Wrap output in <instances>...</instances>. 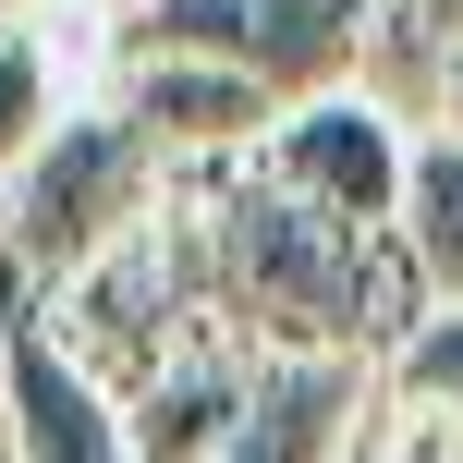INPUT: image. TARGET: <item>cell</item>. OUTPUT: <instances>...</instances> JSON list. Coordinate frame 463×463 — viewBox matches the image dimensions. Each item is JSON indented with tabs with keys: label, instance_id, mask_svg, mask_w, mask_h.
Masks as SVG:
<instances>
[{
	"label": "cell",
	"instance_id": "cell-7",
	"mask_svg": "<svg viewBox=\"0 0 463 463\" xmlns=\"http://www.w3.org/2000/svg\"><path fill=\"white\" fill-rule=\"evenodd\" d=\"M402 256H415L427 305H463V135H415V184H402Z\"/></svg>",
	"mask_w": 463,
	"mask_h": 463
},
{
	"label": "cell",
	"instance_id": "cell-13",
	"mask_svg": "<svg viewBox=\"0 0 463 463\" xmlns=\"http://www.w3.org/2000/svg\"><path fill=\"white\" fill-rule=\"evenodd\" d=\"M0 305H13V293H0Z\"/></svg>",
	"mask_w": 463,
	"mask_h": 463
},
{
	"label": "cell",
	"instance_id": "cell-2",
	"mask_svg": "<svg viewBox=\"0 0 463 463\" xmlns=\"http://www.w3.org/2000/svg\"><path fill=\"white\" fill-rule=\"evenodd\" d=\"M159 195H171V146L146 135L122 98H73V110L24 146V171L0 184V280H13L24 305H61Z\"/></svg>",
	"mask_w": 463,
	"mask_h": 463
},
{
	"label": "cell",
	"instance_id": "cell-6",
	"mask_svg": "<svg viewBox=\"0 0 463 463\" xmlns=\"http://www.w3.org/2000/svg\"><path fill=\"white\" fill-rule=\"evenodd\" d=\"M366 354H305V366L269 378V402L244 415V439H220L208 463H342L354 427H366Z\"/></svg>",
	"mask_w": 463,
	"mask_h": 463
},
{
	"label": "cell",
	"instance_id": "cell-11",
	"mask_svg": "<svg viewBox=\"0 0 463 463\" xmlns=\"http://www.w3.org/2000/svg\"><path fill=\"white\" fill-rule=\"evenodd\" d=\"M342 463H378V439H366V427H354V451H342Z\"/></svg>",
	"mask_w": 463,
	"mask_h": 463
},
{
	"label": "cell",
	"instance_id": "cell-10",
	"mask_svg": "<svg viewBox=\"0 0 463 463\" xmlns=\"http://www.w3.org/2000/svg\"><path fill=\"white\" fill-rule=\"evenodd\" d=\"M439 122H451V135H463V49H451V61H439Z\"/></svg>",
	"mask_w": 463,
	"mask_h": 463
},
{
	"label": "cell",
	"instance_id": "cell-3",
	"mask_svg": "<svg viewBox=\"0 0 463 463\" xmlns=\"http://www.w3.org/2000/svg\"><path fill=\"white\" fill-rule=\"evenodd\" d=\"M378 37V0H135L122 13V49H195V61H232L293 110L317 86H354Z\"/></svg>",
	"mask_w": 463,
	"mask_h": 463
},
{
	"label": "cell",
	"instance_id": "cell-12",
	"mask_svg": "<svg viewBox=\"0 0 463 463\" xmlns=\"http://www.w3.org/2000/svg\"><path fill=\"white\" fill-rule=\"evenodd\" d=\"M13 13H37V0H0V24H13Z\"/></svg>",
	"mask_w": 463,
	"mask_h": 463
},
{
	"label": "cell",
	"instance_id": "cell-9",
	"mask_svg": "<svg viewBox=\"0 0 463 463\" xmlns=\"http://www.w3.org/2000/svg\"><path fill=\"white\" fill-rule=\"evenodd\" d=\"M415 49L451 61V49H463V0H415Z\"/></svg>",
	"mask_w": 463,
	"mask_h": 463
},
{
	"label": "cell",
	"instance_id": "cell-4",
	"mask_svg": "<svg viewBox=\"0 0 463 463\" xmlns=\"http://www.w3.org/2000/svg\"><path fill=\"white\" fill-rule=\"evenodd\" d=\"M256 171L293 184L305 208H329V220L391 232L402 184H415V122H402L391 98H366V86H317V98H293V110L256 135Z\"/></svg>",
	"mask_w": 463,
	"mask_h": 463
},
{
	"label": "cell",
	"instance_id": "cell-5",
	"mask_svg": "<svg viewBox=\"0 0 463 463\" xmlns=\"http://www.w3.org/2000/svg\"><path fill=\"white\" fill-rule=\"evenodd\" d=\"M110 98H122V110H135L159 146H171V171H195V159H244V146L280 122V98L256 86V73L195 61V49H122Z\"/></svg>",
	"mask_w": 463,
	"mask_h": 463
},
{
	"label": "cell",
	"instance_id": "cell-1",
	"mask_svg": "<svg viewBox=\"0 0 463 463\" xmlns=\"http://www.w3.org/2000/svg\"><path fill=\"white\" fill-rule=\"evenodd\" d=\"M171 208L195 232V280H208L220 329L256 342L269 366H305V354H391V329L427 305L402 232H366V220H329L305 208L293 184H269L244 159H195L171 171Z\"/></svg>",
	"mask_w": 463,
	"mask_h": 463
},
{
	"label": "cell",
	"instance_id": "cell-8",
	"mask_svg": "<svg viewBox=\"0 0 463 463\" xmlns=\"http://www.w3.org/2000/svg\"><path fill=\"white\" fill-rule=\"evenodd\" d=\"M378 402H415V415L463 427V305H415L378 354Z\"/></svg>",
	"mask_w": 463,
	"mask_h": 463
}]
</instances>
